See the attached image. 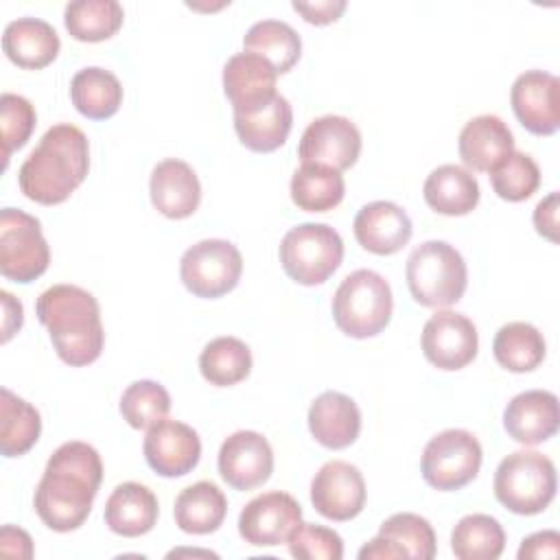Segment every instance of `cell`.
<instances>
[{
    "instance_id": "22",
    "label": "cell",
    "mask_w": 560,
    "mask_h": 560,
    "mask_svg": "<svg viewBox=\"0 0 560 560\" xmlns=\"http://www.w3.org/2000/svg\"><path fill=\"white\" fill-rule=\"evenodd\" d=\"M459 158L479 173H490L501 160L514 151V136L510 127L494 114L470 118L459 131Z\"/></svg>"
},
{
    "instance_id": "41",
    "label": "cell",
    "mask_w": 560,
    "mask_h": 560,
    "mask_svg": "<svg viewBox=\"0 0 560 560\" xmlns=\"http://www.w3.org/2000/svg\"><path fill=\"white\" fill-rule=\"evenodd\" d=\"M289 551L298 560H341L343 558V540L341 536L324 525L300 523L289 540Z\"/></svg>"
},
{
    "instance_id": "33",
    "label": "cell",
    "mask_w": 560,
    "mask_h": 560,
    "mask_svg": "<svg viewBox=\"0 0 560 560\" xmlns=\"http://www.w3.org/2000/svg\"><path fill=\"white\" fill-rule=\"evenodd\" d=\"M346 192L341 171L324 164H302L291 177V199L300 210L326 212L341 203Z\"/></svg>"
},
{
    "instance_id": "16",
    "label": "cell",
    "mask_w": 560,
    "mask_h": 560,
    "mask_svg": "<svg viewBox=\"0 0 560 560\" xmlns=\"http://www.w3.org/2000/svg\"><path fill=\"white\" fill-rule=\"evenodd\" d=\"M219 475L234 490H254L273 472V451L258 431H236L219 448Z\"/></svg>"
},
{
    "instance_id": "27",
    "label": "cell",
    "mask_w": 560,
    "mask_h": 560,
    "mask_svg": "<svg viewBox=\"0 0 560 560\" xmlns=\"http://www.w3.org/2000/svg\"><path fill=\"white\" fill-rule=\"evenodd\" d=\"M431 210L446 217H464L479 203V184L475 175L457 164H442L429 173L422 186Z\"/></svg>"
},
{
    "instance_id": "43",
    "label": "cell",
    "mask_w": 560,
    "mask_h": 560,
    "mask_svg": "<svg viewBox=\"0 0 560 560\" xmlns=\"http://www.w3.org/2000/svg\"><path fill=\"white\" fill-rule=\"evenodd\" d=\"M308 24L324 26L337 22L339 15L346 11V0H315V2H298L291 4Z\"/></svg>"
},
{
    "instance_id": "31",
    "label": "cell",
    "mask_w": 560,
    "mask_h": 560,
    "mask_svg": "<svg viewBox=\"0 0 560 560\" xmlns=\"http://www.w3.org/2000/svg\"><path fill=\"white\" fill-rule=\"evenodd\" d=\"M42 433L39 411L13 394L0 389V451L4 457H20L35 446Z\"/></svg>"
},
{
    "instance_id": "28",
    "label": "cell",
    "mask_w": 560,
    "mask_h": 560,
    "mask_svg": "<svg viewBox=\"0 0 560 560\" xmlns=\"http://www.w3.org/2000/svg\"><path fill=\"white\" fill-rule=\"evenodd\" d=\"M228 499L212 481H197L184 488L173 508L175 525L186 534H212L223 525Z\"/></svg>"
},
{
    "instance_id": "45",
    "label": "cell",
    "mask_w": 560,
    "mask_h": 560,
    "mask_svg": "<svg viewBox=\"0 0 560 560\" xmlns=\"http://www.w3.org/2000/svg\"><path fill=\"white\" fill-rule=\"evenodd\" d=\"M13 542V547H9L7 551H2L4 556H18V558H31L33 556V542L31 536L13 525H4L0 532V545H9Z\"/></svg>"
},
{
    "instance_id": "30",
    "label": "cell",
    "mask_w": 560,
    "mask_h": 560,
    "mask_svg": "<svg viewBox=\"0 0 560 560\" xmlns=\"http://www.w3.org/2000/svg\"><path fill=\"white\" fill-rule=\"evenodd\" d=\"M492 352L501 368L523 374L536 370L542 363L547 343L534 324L510 322L497 330Z\"/></svg>"
},
{
    "instance_id": "44",
    "label": "cell",
    "mask_w": 560,
    "mask_h": 560,
    "mask_svg": "<svg viewBox=\"0 0 560 560\" xmlns=\"http://www.w3.org/2000/svg\"><path fill=\"white\" fill-rule=\"evenodd\" d=\"M534 225L536 232L558 243V192H549L545 199L538 201L534 208Z\"/></svg>"
},
{
    "instance_id": "24",
    "label": "cell",
    "mask_w": 560,
    "mask_h": 560,
    "mask_svg": "<svg viewBox=\"0 0 560 560\" xmlns=\"http://www.w3.org/2000/svg\"><path fill=\"white\" fill-rule=\"evenodd\" d=\"M59 48L57 31L39 18H18L2 33L4 55L24 70L46 68L57 59Z\"/></svg>"
},
{
    "instance_id": "19",
    "label": "cell",
    "mask_w": 560,
    "mask_h": 560,
    "mask_svg": "<svg viewBox=\"0 0 560 560\" xmlns=\"http://www.w3.org/2000/svg\"><path fill=\"white\" fill-rule=\"evenodd\" d=\"M560 424L558 398L547 389H527L516 394L505 411L503 427L508 435L525 446H536L556 435Z\"/></svg>"
},
{
    "instance_id": "10",
    "label": "cell",
    "mask_w": 560,
    "mask_h": 560,
    "mask_svg": "<svg viewBox=\"0 0 560 560\" xmlns=\"http://www.w3.org/2000/svg\"><path fill=\"white\" fill-rule=\"evenodd\" d=\"M481 444L466 429H446L433 435L422 451V477L442 492L470 483L481 468Z\"/></svg>"
},
{
    "instance_id": "4",
    "label": "cell",
    "mask_w": 560,
    "mask_h": 560,
    "mask_svg": "<svg viewBox=\"0 0 560 560\" xmlns=\"http://www.w3.org/2000/svg\"><path fill=\"white\" fill-rule=\"evenodd\" d=\"M405 276L411 298L431 308L459 302L468 284L466 262L446 241L420 243L407 258Z\"/></svg>"
},
{
    "instance_id": "18",
    "label": "cell",
    "mask_w": 560,
    "mask_h": 560,
    "mask_svg": "<svg viewBox=\"0 0 560 560\" xmlns=\"http://www.w3.org/2000/svg\"><path fill=\"white\" fill-rule=\"evenodd\" d=\"M276 68L260 55L243 50L223 66V92L234 114H245L269 103L276 92Z\"/></svg>"
},
{
    "instance_id": "8",
    "label": "cell",
    "mask_w": 560,
    "mask_h": 560,
    "mask_svg": "<svg viewBox=\"0 0 560 560\" xmlns=\"http://www.w3.org/2000/svg\"><path fill=\"white\" fill-rule=\"evenodd\" d=\"M50 262V249L42 223L15 208L0 212V273L7 280L26 284L39 278Z\"/></svg>"
},
{
    "instance_id": "3",
    "label": "cell",
    "mask_w": 560,
    "mask_h": 560,
    "mask_svg": "<svg viewBox=\"0 0 560 560\" xmlns=\"http://www.w3.org/2000/svg\"><path fill=\"white\" fill-rule=\"evenodd\" d=\"M37 319L48 328L59 359L81 368L94 363L105 343L101 306L96 298L77 284H52L35 304Z\"/></svg>"
},
{
    "instance_id": "36",
    "label": "cell",
    "mask_w": 560,
    "mask_h": 560,
    "mask_svg": "<svg viewBox=\"0 0 560 560\" xmlns=\"http://www.w3.org/2000/svg\"><path fill=\"white\" fill-rule=\"evenodd\" d=\"M201 376L217 387H230L249 376L252 352L236 337H217L199 354Z\"/></svg>"
},
{
    "instance_id": "14",
    "label": "cell",
    "mask_w": 560,
    "mask_h": 560,
    "mask_svg": "<svg viewBox=\"0 0 560 560\" xmlns=\"http://www.w3.org/2000/svg\"><path fill=\"white\" fill-rule=\"evenodd\" d=\"M311 503L324 518L337 523L359 516L365 505L361 470L343 459L326 462L311 481Z\"/></svg>"
},
{
    "instance_id": "5",
    "label": "cell",
    "mask_w": 560,
    "mask_h": 560,
    "mask_svg": "<svg viewBox=\"0 0 560 560\" xmlns=\"http://www.w3.org/2000/svg\"><path fill=\"white\" fill-rule=\"evenodd\" d=\"M394 298L387 280L372 269L348 273L332 295L337 328L354 339L378 335L392 319Z\"/></svg>"
},
{
    "instance_id": "1",
    "label": "cell",
    "mask_w": 560,
    "mask_h": 560,
    "mask_svg": "<svg viewBox=\"0 0 560 560\" xmlns=\"http://www.w3.org/2000/svg\"><path fill=\"white\" fill-rule=\"evenodd\" d=\"M103 481V462L88 442H66L46 462L35 490V512L52 532L79 529L90 512Z\"/></svg>"
},
{
    "instance_id": "47",
    "label": "cell",
    "mask_w": 560,
    "mask_h": 560,
    "mask_svg": "<svg viewBox=\"0 0 560 560\" xmlns=\"http://www.w3.org/2000/svg\"><path fill=\"white\" fill-rule=\"evenodd\" d=\"M359 558L361 560H400L402 553L394 542H389L383 536H376L359 549Z\"/></svg>"
},
{
    "instance_id": "15",
    "label": "cell",
    "mask_w": 560,
    "mask_h": 560,
    "mask_svg": "<svg viewBox=\"0 0 560 560\" xmlns=\"http://www.w3.org/2000/svg\"><path fill=\"white\" fill-rule=\"evenodd\" d=\"M518 122L536 133L551 136L560 127V79L545 70H525L510 90Z\"/></svg>"
},
{
    "instance_id": "32",
    "label": "cell",
    "mask_w": 560,
    "mask_h": 560,
    "mask_svg": "<svg viewBox=\"0 0 560 560\" xmlns=\"http://www.w3.org/2000/svg\"><path fill=\"white\" fill-rule=\"evenodd\" d=\"M243 46L245 50L265 57L278 74L289 72L302 55L298 31L282 20H260L252 24L243 37Z\"/></svg>"
},
{
    "instance_id": "7",
    "label": "cell",
    "mask_w": 560,
    "mask_h": 560,
    "mask_svg": "<svg viewBox=\"0 0 560 560\" xmlns=\"http://www.w3.org/2000/svg\"><path fill=\"white\" fill-rule=\"evenodd\" d=\"M280 265L284 273L304 287L326 282L343 260V241L326 223H302L280 241Z\"/></svg>"
},
{
    "instance_id": "46",
    "label": "cell",
    "mask_w": 560,
    "mask_h": 560,
    "mask_svg": "<svg viewBox=\"0 0 560 560\" xmlns=\"http://www.w3.org/2000/svg\"><path fill=\"white\" fill-rule=\"evenodd\" d=\"M2 298V308H4V319H2V341H9L13 337V332H18L22 328V304L20 300H15L9 291H0Z\"/></svg>"
},
{
    "instance_id": "34",
    "label": "cell",
    "mask_w": 560,
    "mask_h": 560,
    "mask_svg": "<svg viewBox=\"0 0 560 560\" xmlns=\"http://www.w3.org/2000/svg\"><path fill=\"white\" fill-rule=\"evenodd\" d=\"M451 549L459 560H497L505 549V532L490 514H468L453 527Z\"/></svg>"
},
{
    "instance_id": "38",
    "label": "cell",
    "mask_w": 560,
    "mask_h": 560,
    "mask_svg": "<svg viewBox=\"0 0 560 560\" xmlns=\"http://www.w3.org/2000/svg\"><path fill=\"white\" fill-rule=\"evenodd\" d=\"M490 184L494 192L505 201H525L540 186V168L532 155L512 151L490 171Z\"/></svg>"
},
{
    "instance_id": "17",
    "label": "cell",
    "mask_w": 560,
    "mask_h": 560,
    "mask_svg": "<svg viewBox=\"0 0 560 560\" xmlns=\"http://www.w3.org/2000/svg\"><path fill=\"white\" fill-rule=\"evenodd\" d=\"M147 464L162 477L188 475L201 457V440L179 420H160L147 429L142 442Z\"/></svg>"
},
{
    "instance_id": "42",
    "label": "cell",
    "mask_w": 560,
    "mask_h": 560,
    "mask_svg": "<svg viewBox=\"0 0 560 560\" xmlns=\"http://www.w3.org/2000/svg\"><path fill=\"white\" fill-rule=\"evenodd\" d=\"M516 556H518V560L558 558L560 556V534L556 529L536 532V534L523 538Z\"/></svg>"
},
{
    "instance_id": "6",
    "label": "cell",
    "mask_w": 560,
    "mask_h": 560,
    "mask_svg": "<svg viewBox=\"0 0 560 560\" xmlns=\"http://www.w3.org/2000/svg\"><path fill=\"white\" fill-rule=\"evenodd\" d=\"M556 466L538 451H514L494 472V497L514 514L542 512L556 497Z\"/></svg>"
},
{
    "instance_id": "35",
    "label": "cell",
    "mask_w": 560,
    "mask_h": 560,
    "mask_svg": "<svg viewBox=\"0 0 560 560\" xmlns=\"http://www.w3.org/2000/svg\"><path fill=\"white\" fill-rule=\"evenodd\" d=\"M125 11L116 0H74L66 4L63 22L79 42H103L118 33Z\"/></svg>"
},
{
    "instance_id": "12",
    "label": "cell",
    "mask_w": 560,
    "mask_h": 560,
    "mask_svg": "<svg viewBox=\"0 0 560 560\" xmlns=\"http://www.w3.org/2000/svg\"><path fill=\"white\" fill-rule=\"evenodd\" d=\"M302 523L300 503L280 490L254 497L238 516V534L254 547H273L287 542Z\"/></svg>"
},
{
    "instance_id": "40",
    "label": "cell",
    "mask_w": 560,
    "mask_h": 560,
    "mask_svg": "<svg viewBox=\"0 0 560 560\" xmlns=\"http://www.w3.org/2000/svg\"><path fill=\"white\" fill-rule=\"evenodd\" d=\"M37 116L28 98L4 92L0 96V127H2V160L4 166L13 151L22 149L35 129Z\"/></svg>"
},
{
    "instance_id": "26",
    "label": "cell",
    "mask_w": 560,
    "mask_h": 560,
    "mask_svg": "<svg viewBox=\"0 0 560 560\" xmlns=\"http://www.w3.org/2000/svg\"><path fill=\"white\" fill-rule=\"evenodd\" d=\"M158 512V499L147 486L125 481L112 490L105 503V523L114 534L136 538L153 529Z\"/></svg>"
},
{
    "instance_id": "23",
    "label": "cell",
    "mask_w": 560,
    "mask_h": 560,
    "mask_svg": "<svg viewBox=\"0 0 560 560\" xmlns=\"http://www.w3.org/2000/svg\"><path fill=\"white\" fill-rule=\"evenodd\" d=\"M308 429L322 446L339 451L359 438L361 411L350 396L341 392H324L311 402Z\"/></svg>"
},
{
    "instance_id": "13",
    "label": "cell",
    "mask_w": 560,
    "mask_h": 560,
    "mask_svg": "<svg viewBox=\"0 0 560 560\" xmlns=\"http://www.w3.org/2000/svg\"><path fill=\"white\" fill-rule=\"evenodd\" d=\"M479 335L475 324L455 311H438L422 328V352L440 370H462L475 357Z\"/></svg>"
},
{
    "instance_id": "11",
    "label": "cell",
    "mask_w": 560,
    "mask_h": 560,
    "mask_svg": "<svg viewBox=\"0 0 560 560\" xmlns=\"http://www.w3.org/2000/svg\"><path fill=\"white\" fill-rule=\"evenodd\" d=\"M361 153L357 125L337 114L315 118L302 133L298 158L302 164H324L335 171L350 168Z\"/></svg>"
},
{
    "instance_id": "9",
    "label": "cell",
    "mask_w": 560,
    "mask_h": 560,
    "mask_svg": "<svg viewBox=\"0 0 560 560\" xmlns=\"http://www.w3.org/2000/svg\"><path fill=\"white\" fill-rule=\"evenodd\" d=\"M243 273V256L238 247L223 238H206L188 247L179 260V278L184 287L206 300L230 293Z\"/></svg>"
},
{
    "instance_id": "20",
    "label": "cell",
    "mask_w": 560,
    "mask_h": 560,
    "mask_svg": "<svg viewBox=\"0 0 560 560\" xmlns=\"http://www.w3.org/2000/svg\"><path fill=\"white\" fill-rule=\"evenodd\" d=\"M357 243L372 254L389 256L400 252L413 232L409 214L394 201L365 203L352 223Z\"/></svg>"
},
{
    "instance_id": "25",
    "label": "cell",
    "mask_w": 560,
    "mask_h": 560,
    "mask_svg": "<svg viewBox=\"0 0 560 560\" xmlns=\"http://www.w3.org/2000/svg\"><path fill=\"white\" fill-rule=\"evenodd\" d=\"M293 109L282 94H276L262 107L245 114H234V129L238 140L256 153H271L280 149L291 131Z\"/></svg>"
},
{
    "instance_id": "37",
    "label": "cell",
    "mask_w": 560,
    "mask_h": 560,
    "mask_svg": "<svg viewBox=\"0 0 560 560\" xmlns=\"http://www.w3.org/2000/svg\"><path fill=\"white\" fill-rule=\"evenodd\" d=\"M378 536L394 542L402 558L431 560L435 556V532L431 523L413 512L392 514L378 529Z\"/></svg>"
},
{
    "instance_id": "21",
    "label": "cell",
    "mask_w": 560,
    "mask_h": 560,
    "mask_svg": "<svg viewBox=\"0 0 560 560\" xmlns=\"http://www.w3.org/2000/svg\"><path fill=\"white\" fill-rule=\"evenodd\" d=\"M153 208L168 219L195 214L201 201V184L190 164L177 158L162 160L151 171L149 182Z\"/></svg>"
},
{
    "instance_id": "39",
    "label": "cell",
    "mask_w": 560,
    "mask_h": 560,
    "mask_svg": "<svg viewBox=\"0 0 560 560\" xmlns=\"http://www.w3.org/2000/svg\"><path fill=\"white\" fill-rule=\"evenodd\" d=\"M171 411V396L158 381H136L120 396V413L133 429H149L166 418Z\"/></svg>"
},
{
    "instance_id": "29",
    "label": "cell",
    "mask_w": 560,
    "mask_h": 560,
    "mask_svg": "<svg viewBox=\"0 0 560 560\" xmlns=\"http://www.w3.org/2000/svg\"><path fill=\"white\" fill-rule=\"evenodd\" d=\"M70 98L81 116L90 120H105L118 112L122 103V85L109 70L90 66L72 77Z\"/></svg>"
},
{
    "instance_id": "2",
    "label": "cell",
    "mask_w": 560,
    "mask_h": 560,
    "mask_svg": "<svg viewBox=\"0 0 560 560\" xmlns=\"http://www.w3.org/2000/svg\"><path fill=\"white\" fill-rule=\"evenodd\" d=\"M90 144L85 133L70 125H52L18 171L20 190L42 206L66 201L85 179Z\"/></svg>"
}]
</instances>
